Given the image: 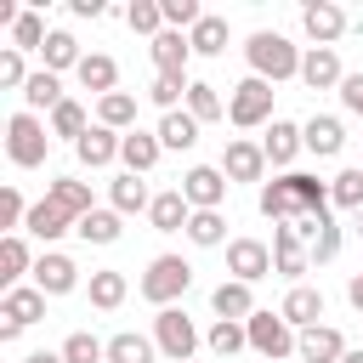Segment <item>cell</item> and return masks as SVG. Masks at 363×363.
Here are the masks:
<instances>
[{
    "mask_svg": "<svg viewBox=\"0 0 363 363\" xmlns=\"http://www.w3.org/2000/svg\"><path fill=\"white\" fill-rule=\"evenodd\" d=\"M261 216L267 221H301V216H329V182L312 170H289L261 187Z\"/></svg>",
    "mask_w": 363,
    "mask_h": 363,
    "instance_id": "cell-1",
    "label": "cell"
},
{
    "mask_svg": "<svg viewBox=\"0 0 363 363\" xmlns=\"http://www.w3.org/2000/svg\"><path fill=\"white\" fill-rule=\"evenodd\" d=\"M244 57H250V74L267 79V85H278V79H301V51H295L284 34H272V28H255L250 45H244Z\"/></svg>",
    "mask_w": 363,
    "mask_h": 363,
    "instance_id": "cell-2",
    "label": "cell"
},
{
    "mask_svg": "<svg viewBox=\"0 0 363 363\" xmlns=\"http://www.w3.org/2000/svg\"><path fill=\"white\" fill-rule=\"evenodd\" d=\"M187 284H193V267L182 255H153L142 272V301H153L164 312V306H176V295H187Z\"/></svg>",
    "mask_w": 363,
    "mask_h": 363,
    "instance_id": "cell-3",
    "label": "cell"
},
{
    "mask_svg": "<svg viewBox=\"0 0 363 363\" xmlns=\"http://www.w3.org/2000/svg\"><path fill=\"white\" fill-rule=\"evenodd\" d=\"M244 335H250V352H255L261 363H284V357L301 346V335L284 323V312H255V318L244 323Z\"/></svg>",
    "mask_w": 363,
    "mask_h": 363,
    "instance_id": "cell-4",
    "label": "cell"
},
{
    "mask_svg": "<svg viewBox=\"0 0 363 363\" xmlns=\"http://www.w3.org/2000/svg\"><path fill=\"white\" fill-rule=\"evenodd\" d=\"M45 147H51V136H45V125H40L28 108L6 119V153H11V164H17V170L45 164Z\"/></svg>",
    "mask_w": 363,
    "mask_h": 363,
    "instance_id": "cell-5",
    "label": "cell"
},
{
    "mask_svg": "<svg viewBox=\"0 0 363 363\" xmlns=\"http://www.w3.org/2000/svg\"><path fill=\"white\" fill-rule=\"evenodd\" d=\"M227 119L238 125V130H255V125H267L272 119V85L267 79H238L233 91H227Z\"/></svg>",
    "mask_w": 363,
    "mask_h": 363,
    "instance_id": "cell-6",
    "label": "cell"
},
{
    "mask_svg": "<svg viewBox=\"0 0 363 363\" xmlns=\"http://www.w3.org/2000/svg\"><path fill=\"white\" fill-rule=\"evenodd\" d=\"M153 346H159L170 363H193V352H199V329H193V318H187L182 306H164V312L153 318Z\"/></svg>",
    "mask_w": 363,
    "mask_h": 363,
    "instance_id": "cell-7",
    "label": "cell"
},
{
    "mask_svg": "<svg viewBox=\"0 0 363 363\" xmlns=\"http://www.w3.org/2000/svg\"><path fill=\"white\" fill-rule=\"evenodd\" d=\"M227 176H221V164H193L187 176H182V199L193 204V210H221V199H227Z\"/></svg>",
    "mask_w": 363,
    "mask_h": 363,
    "instance_id": "cell-8",
    "label": "cell"
},
{
    "mask_svg": "<svg viewBox=\"0 0 363 363\" xmlns=\"http://www.w3.org/2000/svg\"><path fill=\"white\" fill-rule=\"evenodd\" d=\"M221 176H227V182H261V176H267V153H261V142L233 136L227 153H221Z\"/></svg>",
    "mask_w": 363,
    "mask_h": 363,
    "instance_id": "cell-9",
    "label": "cell"
},
{
    "mask_svg": "<svg viewBox=\"0 0 363 363\" xmlns=\"http://www.w3.org/2000/svg\"><path fill=\"white\" fill-rule=\"evenodd\" d=\"M227 272H233L238 284H255V278L272 272V250H267L261 238H233V244H227Z\"/></svg>",
    "mask_w": 363,
    "mask_h": 363,
    "instance_id": "cell-10",
    "label": "cell"
},
{
    "mask_svg": "<svg viewBox=\"0 0 363 363\" xmlns=\"http://www.w3.org/2000/svg\"><path fill=\"white\" fill-rule=\"evenodd\" d=\"M79 284V267H74V255H62V250H45L40 261H34V289L40 295H68Z\"/></svg>",
    "mask_w": 363,
    "mask_h": 363,
    "instance_id": "cell-11",
    "label": "cell"
},
{
    "mask_svg": "<svg viewBox=\"0 0 363 363\" xmlns=\"http://www.w3.org/2000/svg\"><path fill=\"white\" fill-rule=\"evenodd\" d=\"M301 28H306L312 45H335V40L346 34V11H340L335 0H312V6L301 11Z\"/></svg>",
    "mask_w": 363,
    "mask_h": 363,
    "instance_id": "cell-12",
    "label": "cell"
},
{
    "mask_svg": "<svg viewBox=\"0 0 363 363\" xmlns=\"http://www.w3.org/2000/svg\"><path fill=\"white\" fill-rule=\"evenodd\" d=\"M272 267H278L284 278H301V272L312 267V250H306V238H301L289 221H278V233H272Z\"/></svg>",
    "mask_w": 363,
    "mask_h": 363,
    "instance_id": "cell-13",
    "label": "cell"
},
{
    "mask_svg": "<svg viewBox=\"0 0 363 363\" xmlns=\"http://www.w3.org/2000/svg\"><path fill=\"white\" fill-rule=\"evenodd\" d=\"M340 57H335V45H312L306 57H301V85H312V91H340Z\"/></svg>",
    "mask_w": 363,
    "mask_h": 363,
    "instance_id": "cell-14",
    "label": "cell"
},
{
    "mask_svg": "<svg viewBox=\"0 0 363 363\" xmlns=\"http://www.w3.org/2000/svg\"><path fill=\"white\" fill-rule=\"evenodd\" d=\"M301 363H340L346 357V340H340V329L335 323H312V329H301Z\"/></svg>",
    "mask_w": 363,
    "mask_h": 363,
    "instance_id": "cell-15",
    "label": "cell"
},
{
    "mask_svg": "<svg viewBox=\"0 0 363 363\" xmlns=\"http://www.w3.org/2000/svg\"><path fill=\"white\" fill-rule=\"evenodd\" d=\"M301 136H306V153H318V159H335V153L346 147V125H340L335 113H312V119L301 125Z\"/></svg>",
    "mask_w": 363,
    "mask_h": 363,
    "instance_id": "cell-16",
    "label": "cell"
},
{
    "mask_svg": "<svg viewBox=\"0 0 363 363\" xmlns=\"http://www.w3.org/2000/svg\"><path fill=\"white\" fill-rule=\"evenodd\" d=\"M119 147H125V136H119V130H108V125H91V130H85V136L74 142L79 164H91V170L113 164V159H119Z\"/></svg>",
    "mask_w": 363,
    "mask_h": 363,
    "instance_id": "cell-17",
    "label": "cell"
},
{
    "mask_svg": "<svg viewBox=\"0 0 363 363\" xmlns=\"http://www.w3.org/2000/svg\"><path fill=\"white\" fill-rule=\"evenodd\" d=\"M210 306H216V318H233V323H250V318H255V295H250V284H238V278H221V284L210 289Z\"/></svg>",
    "mask_w": 363,
    "mask_h": 363,
    "instance_id": "cell-18",
    "label": "cell"
},
{
    "mask_svg": "<svg viewBox=\"0 0 363 363\" xmlns=\"http://www.w3.org/2000/svg\"><path fill=\"white\" fill-rule=\"evenodd\" d=\"M278 312H284V323L301 335V329H312V323L323 318V289H312V284H295V289L284 295V306H278Z\"/></svg>",
    "mask_w": 363,
    "mask_h": 363,
    "instance_id": "cell-19",
    "label": "cell"
},
{
    "mask_svg": "<svg viewBox=\"0 0 363 363\" xmlns=\"http://www.w3.org/2000/svg\"><path fill=\"white\" fill-rule=\"evenodd\" d=\"M159 153H164L159 130H125V147H119V159H125V170H130V176H147V170L159 164Z\"/></svg>",
    "mask_w": 363,
    "mask_h": 363,
    "instance_id": "cell-20",
    "label": "cell"
},
{
    "mask_svg": "<svg viewBox=\"0 0 363 363\" xmlns=\"http://www.w3.org/2000/svg\"><path fill=\"white\" fill-rule=\"evenodd\" d=\"M147 221H153V233H187V221H193V204L182 199V187H170V193H153V210H147Z\"/></svg>",
    "mask_w": 363,
    "mask_h": 363,
    "instance_id": "cell-21",
    "label": "cell"
},
{
    "mask_svg": "<svg viewBox=\"0 0 363 363\" xmlns=\"http://www.w3.org/2000/svg\"><path fill=\"white\" fill-rule=\"evenodd\" d=\"M0 318H6V323H17V329H28V323H40V318H45V295H40L34 284H17V289H6Z\"/></svg>",
    "mask_w": 363,
    "mask_h": 363,
    "instance_id": "cell-22",
    "label": "cell"
},
{
    "mask_svg": "<svg viewBox=\"0 0 363 363\" xmlns=\"http://www.w3.org/2000/svg\"><path fill=\"white\" fill-rule=\"evenodd\" d=\"M147 51H153V68H159V74H187V57H193V40H187L182 28H164V34H159V40L147 45Z\"/></svg>",
    "mask_w": 363,
    "mask_h": 363,
    "instance_id": "cell-23",
    "label": "cell"
},
{
    "mask_svg": "<svg viewBox=\"0 0 363 363\" xmlns=\"http://www.w3.org/2000/svg\"><path fill=\"white\" fill-rule=\"evenodd\" d=\"M306 147V136H301V125H289V119H272V130L261 136V153H267V164H295V153Z\"/></svg>",
    "mask_w": 363,
    "mask_h": 363,
    "instance_id": "cell-24",
    "label": "cell"
},
{
    "mask_svg": "<svg viewBox=\"0 0 363 363\" xmlns=\"http://www.w3.org/2000/svg\"><path fill=\"white\" fill-rule=\"evenodd\" d=\"M23 227H28L34 238H45V244H57V238H62V233H74L79 221H74L68 210H57L51 199H40V204H28V221H23Z\"/></svg>",
    "mask_w": 363,
    "mask_h": 363,
    "instance_id": "cell-25",
    "label": "cell"
},
{
    "mask_svg": "<svg viewBox=\"0 0 363 363\" xmlns=\"http://www.w3.org/2000/svg\"><path fill=\"white\" fill-rule=\"evenodd\" d=\"M74 74H79V85L96 91V96H113V85H119V62H113L108 51H85V62H79Z\"/></svg>",
    "mask_w": 363,
    "mask_h": 363,
    "instance_id": "cell-26",
    "label": "cell"
},
{
    "mask_svg": "<svg viewBox=\"0 0 363 363\" xmlns=\"http://www.w3.org/2000/svg\"><path fill=\"white\" fill-rule=\"evenodd\" d=\"M45 199L57 204V210H68L74 221H85L96 204H91V187L85 182H74V176H57V182H45Z\"/></svg>",
    "mask_w": 363,
    "mask_h": 363,
    "instance_id": "cell-27",
    "label": "cell"
},
{
    "mask_svg": "<svg viewBox=\"0 0 363 363\" xmlns=\"http://www.w3.org/2000/svg\"><path fill=\"white\" fill-rule=\"evenodd\" d=\"M23 102H28V113H40V108H45V113H57L68 96H62V79H57L51 68H40V74L23 85Z\"/></svg>",
    "mask_w": 363,
    "mask_h": 363,
    "instance_id": "cell-28",
    "label": "cell"
},
{
    "mask_svg": "<svg viewBox=\"0 0 363 363\" xmlns=\"http://www.w3.org/2000/svg\"><path fill=\"white\" fill-rule=\"evenodd\" d=\"M108 199H113V210L119 216H136V210H153V193H147V182L142 176H113V187H108Z\"/></svg>",
    "mask_w": 363,
    "mask_h": 363,
    "instance_id": "cell-29",
    "label": "cell"
},
{
    "mask_svg": "<svg viewBox=\"0 0 363 363\" xmlns=\"http://www.w3.org/2000/svg\"><path fill=\"white\" fill-rule=\"evenodd\" d=\"M23 272H34V255H28V244H23L17 233H6V238H0V284L17 289Z\"/></svg>",
    "mask_w": 363,
    "mask_h": 363,
    "instance_id": "cell-30",
    "label": "cell"
},
{
    "mask_svg": "<svg viewBox=\"0 0 363 363\" xmlns=\"http://www.w3.org/2000/svg\"><path fill=\"white\" fill-rule=\"evenodd\" d=\"M96 125H108V130H136V96L130 91H113V96H102L96 102Z\"/></svg>",
    "mask_w": 363,
    "mask_h": 363,
    "instance_id": "cell-31",
    "label": "cell"
},
{
    "mask_svg": "<svg viewBox=\"0 0 363 363\" xmlns=\"http://www.w3.org/2000/svg\"><path fill=\"white\" fill-rule=\"evenodd\" d=\"M125 272H113V267H102V272H91V306L96 312H119L125 306Z\"/></svg>",
    "mask_w": 363,
    "mask_h": 363,
    "instance_id": "cell-32",
    "label": "cell"
},
{
    "mask_svg": "<svg viewBox=\"0 0 363 363\" xmlns=\"http://www.w3.org/2000/svg\"><path fill=\"white\" fill-rule=\"evenodd\" d=\"M187 40H193V57H221V51H227V17H210V11H204Z\"/></svg>",
    "mask_w": 363,
    "mask_h": 363,
    "instance_id": "cell-33",
    "label": "cell"
},
{
    "mask_svg": "<svg viewBox=\"0 0 363 363\" xmlns=\"http://www.w3.org/2000/svg\"><path fill=\"white\" fill-rule=\"evenodd\" d=\"M40 57H45V68H51V74H62V68H79V62H85V51H79V40H74L68 28H51V40H45V51H40Z\"/></svg>",
    "mask_w": 363,
    "mask_h": 363,
    "instance_id": "cell-34",
    "label": "cell"
},
{
    "mask_svg": "<svg viewBox=\"0 0 363 363\" xmlns=\"http://www.w3.org/2000/svg\"><path fill=\"white\" fill-rule=\"evenodd\" d=\"M153 340L147 335H136V329H119L113 340H108V363H153Z\"/></svg>",
    "mask_w": 363,
    "mask_h": 363,
    "instance_id": "cell-35",
    "label": "cell"
},
{
    "mask_svg": "<svg viewBox=\"0 0 363 363\" xmlns=\"http://www.w3.org/2000/svg\"><path fill=\"white\" fill-rule=\"evenodd\" d=\"M159 142H164V147H176V153H187V147L199 142V119H193V113H182V108H176V113H164V119H159Z\"/></svg>",
    "mask_w": 363,
    "mask_h": 363,
    "instance_id": "cell-36",
    "label": "cell"
},
{
    "mask_svg": "<svg viewBox=\"0 0 363 363\" xmlns=\"http://www.w3.org/2000/svg\"><path fill=\"white\" fill-rule=\"evenodd\" d=\"M74 233H79L85 244H119V233H125V227H119V210L108 204V210H91V216H85Z\"/></svg>",
    "mask_w": 363,
    "mask_h": 363,
    "instance_id": "cell-37",
    "label": "cell"
},
{
    "mask_svg": "<svg viewBox=\"0 0 363 363\" xmlns=\"http://www.w3.org/2000/svg\"><path fill=\"white\" fill-rule=\"evenodd\" d=\"M187 113H193L199 125H210V119H221V113H227V102H221V91H216V85L193 79V85H187Z\"/></svg>",
    "mask_w": 363,
    "mask_h": 363,
    "instance_id": "cell-38",
    "label": "cell"
},
{
    "mask_svg": "<svg viewBox=\"0 0 363 363\" xmlns=\"http://www.w3.org/2000/svg\"><path fill=\"white\" fill-rule=\"evenodd\" d=\"M187 238H193L199 250H216V244H227V221H221V210H193V221H187Z\"/></svg>",
    "mask_w": 363,
    "mask_h": 363,
    "instance_id": "cell-39",
    "label": "cell"
},
{
    "mask_svg": "<svg viewBox=\"0 0 363 363\" xmlns=\"http://www.w3.org/2000/svg\"><path fill=\"white\" fill-rule=\"evenodd\" d=\"M204 346H210L216 357H233V352H244V346H250V335H244V323L216 318V323H210V335H204Z\"/></svg>",
    "mask_w": 363,
    "mask_h": 363,
    "instance_id": "cell-40",
    "label": "cell"
},
{
    "mask_svg": "<svg viewBox=\"0 0 363 363\" xmlns=\"http://www.w3.org/2000/svg\"><path fill=\"white\" fill-rule=\"evenodd\" d=\"M62 363H108V340H96L91 329H74L62 340Z\"/></svg>",
    "mask_w": 363,
    "mask_h": 363,
    "instance_id": "cell-41",
    "label": "cell"
},
{
    "mask_svg": "<svg viewBox=\"0 0 363 363\" xmlns=\"http://www.w3.org/2000/svg\"><path fill=\"white\" fill-rule=\"evenodd\" d=\"M45 40H51V28L40 23V11H23L11 23V51H45Z\"/></svg>",
    "mask_w": 363,
    "mask_h": 363,
    "instance_id": "cell-42",
    "label": "cell"
},
{
    "mask_svg": "<svg viewBox=\"0 0 363 363\" xmlns=\"http://www.w3.org/2000/svg\"><path fill=\"white\" fill-rule=\"evenodd\" d=\"M125 23H130L136 34H153V40H159V34H164V6H159V0H130V6H125Z\"/></svg>",
    "mask_w": 363,
    "mask_h": 363,
    "instance_id": "cell-43",
    "label": "cell"
},
{
    "mask_svg": "<svg viewBox=\"0 0 363 363\" xmlns=\"http://www.w3.org/2000/svg\"><path fill=\"white\" fill-rule=\"evenodd\" d=\"M329 204H340V210H363V170H340L335 182H329Z\"/></svg>",
    "mask_w": 363,
    "mask_h": 363,
    "instance_id": "cell-44",
    "label": "cell"
},
{
    "mask_svg": "<svg viewBox=\"0 0 363 363\" xmlns=\"http://www.w3.org/2000/svg\"><path fill=\"white\" fill-rule=\"evenodd\" d=\"M187 85H193L187 74H153V85H147V96H153V102H159L164 113H176V102L187 96Z\"/></svg>",
    "mask_w": 363,
    "mask_h": 363,
    "instance_id": "cell-45",
    "label": "cell"
},
{
    "mask_svg": "<svg viewBox=\"0 0 363 363\" xmlns=\"http://www.w3.org/2000/svg\"><path fill=\"white\" fill-rule=\"evenodd\" d=\"M85 130H91V119H85V108H79V102L68 96V102H62V108L51 113V136H68V142H79Z\"/></svg>",
    "mask_w": 363,
    "mask_h": 363,
    "instance_id": "cell-46",
    "label": "cell"
},
{
    "mask_svg": "<svg viewBox=\"0 0 363 363\" xmlns=\"http://www.w3.org/2000/svg\"><path fill=\"white\" fill-rule=\"evenodd\" d=\"M306 250H312V261H335V255H340V227L323 216V221H318V238H312Z\"/></svg>",
    "mask_w": 363,
    "mask_h": 363,
    "instance_id": "cell-47",
    "label": "cell"
},
{
    "mask_svg": "<svg viewBox=\"0 0 363 363\" xmlns=\"http://www.w3.org/2000/svg\"><path fill=\"white\" fill-rule=\"evenodd\" d=\"M159 6H164V23H170V28H187V34H193V23L204 17L199 0H159Z\"/></svg>",
    "mask_w": 363,
    "mask_h": 363,
    "instance_id": "cell-48",
    "label": "cell"
},
{
    "mask_svg": "<svg viewBox=\"0 0 363 363\" xmlns=\"http://www.w3.org/2000/svg\"><path fill=\"white\" fill-rule=\"evenodd\" d=\"M28 79H34V74L23 68V51H0V85H6V91H23Z\"/></svg>",
    "mask_w": 363,
    "mask_h": 363,
    "instance_id": "cell-49",
    "label": "cell"
},
{
    "mask_svg": "<svg viewBox=\"0 0 363 363\" xmlns=\"http://www.w3.org/2000/svg\"><path fill=\"white\" fill-rule=\"evenodd\" d=\"M23 221H28V204H23V193H17V187H6V193H0V227H11V233H17Z\"/></svg>",
    "mask_w": 363,
    "mask_h": 363,
    "instance_id": "cell-50",
    "label": "cell"
},
{
    "mask_svg": "<svg viewBox=\"0 0 363 363\" xmlns=\"http://www.w3.org/2000/svg\"><path fill=\"white\" fill-rule=\"evenodd\" d=\"M340 102H346V113L363 119V74H346V79H340Z\"/></svg>",
    "mask_w": 363,
    "mask_h": 363,
    "instance_id": "cell-51",
    "label": "cell"
},
{
    "mask_svg": "<svg viewBox=\"0 0 363 363\" xmlns=\"http://www.w3.org/2000/svg\"><path fill=\"white\" fill-rule=\"evenodd\" d=\"M68 11H74V17H102L108 6H102V0H68Z\"/></svg>",
    "mask_w": 363,
    "mask_h": 363,
    "instance_id": "cell-52",
    "label": "cell"
},
{
    "mask_svg": "<svg viewBox=\"0 0 363 363\" xmlns=\"http://www.w3.org/2000/svg\"><path fill=\"white\" fill-rule=\"evenodd\" d=\"M346 301L363 312V272H352V278H346Z\"/></svg>",
    "mask_w": 363,
    "mask_h": 363,
    "instance_id": "cell-53",
    "label": "cell"
},
{
    "mask_svg": "<svg viewBox=\"0 0 363 363\" xmlns=\"http://www.w3.org/2000/svg\"><path fill=\"white\" fill-rule=\"evenodd\" d=\"M23 363H62V352H28Z\"/></svg>",
    "mask_w": 363,
    "mask_h": 363,
    "instance_id": "cell-54",
    "label": "cell"
},
{
    "mask_svg": "<svg viewBox=\"0 0 363 363\" xmlns=\"http://www.w3.org/2000/svg\"><path fill=\"white\" fill-rule=\"evenodd\" d=\"M352 227H357V238H363V210H357V216H352Z\"/></svg>",
    "mask_w": 363,
    "mask_h": 363,
    "instance_id": "cell-55",
    "label": "cell"
},
{
    "mask_svg": "<svg viewBox=\"0 0 363 363\" xmlns=\"http://www.w3.org/2000/svg\"><path fill=\"white\" fill-rule=\"evenodd\" d=\"M340 363H363V352H346V357H340Z\"/></svg>",
    "mask_w": 363,
    "mask_h": 363,
    "instance_id": "cell-56",
    "label": "cell"
}]
</instances>
